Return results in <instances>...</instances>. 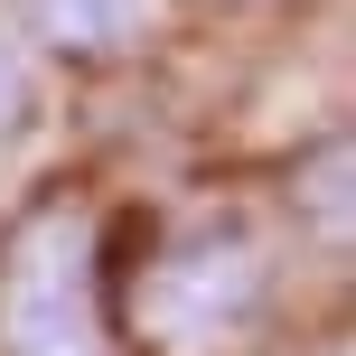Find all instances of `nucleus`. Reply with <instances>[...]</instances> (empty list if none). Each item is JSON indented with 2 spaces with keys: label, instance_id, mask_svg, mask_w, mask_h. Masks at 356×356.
<instances>
[{
  "label": "nucleus",
  "instance_id": "5",
  "mask_svg": "<svg viewBox=\"0 0 356 356\" xmlns=\"http://www.w3.org/2000/svg\"><path fill=\"white\" fill-rule=\"evenodd\" d=\"M29 122H38V56L0 29V141H19Z\"/></svg>",
  "mask_w": 356,
  "mask_h": 356
},
{
  "label": "nucleus",
  "instance_id": "1",
  "mask_svg": "<svg viewBox=\"0 0 356 356\" xmlns=\"http://www.w3.org/2000/svg\"><path fill=\"white\" fill-rule=\"evenodd\" d=\"M272 282H282L272 234L244 207H188L131 282V328L160 356H225L234 338L263 328Z\"/></svg>",
  "mask_w": 356,
  "mask_h": 356
},
{
  "label": "nucleus",
  "instance_id": "3",
  "mask_svg": "<svg viewBox=\"0 0 356 356\" xmlns=\"http://www.w3.org/2000/svg\"><path fill=\"white\" fill-rule=\"evenodd\" d=\"M178 29V0H10V38L56 66H122Z\"/></svg>",
  "mask_w": 356,
  "mask_h": 356
},
{
  "label": "nucleus",
  "instance_id": "4",
  "mask_svg": "<svg viewBox=\"0 0 356 356\" xmlns=\"http://www.w3.org/2000/svg\"><path fill=\"white\" fill-rule=\"evenodd\" d=\"M309 207H319V253H347V131H328L309 160Z\"/></svg>",
  "mask_w": 356,
  "mask_h": 356
},
{
  "label": "nucleus",
  "instance_id": "2",
  "mask_svg": "<svg viewBox=\"0 0 356 356\" xmlns=\"http://www.w3.org/2000/svg\"><path fill=\"white\" fill-rule=\"evenodd\" d=\"M0 356H113L104 244L75 197H38L0 234Z\"/></svg>",
  "mask_w": 356,
  "mask_h": 356
}]
</instances>
